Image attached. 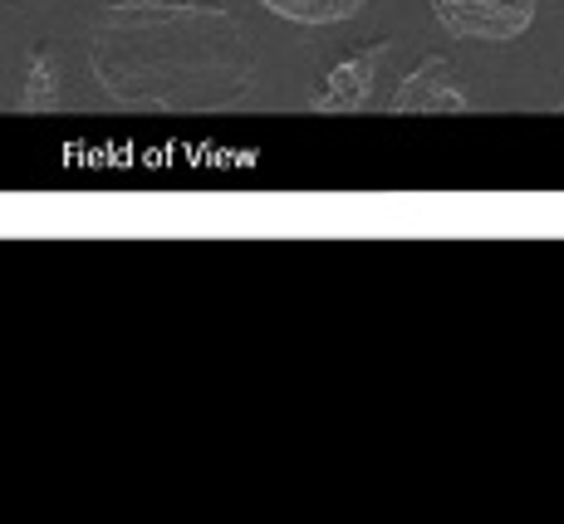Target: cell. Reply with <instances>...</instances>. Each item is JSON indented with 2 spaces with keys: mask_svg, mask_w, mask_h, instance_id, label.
Returning a JSON list of instances; mask_svg holds the SVG:
<instances>
[{
  "mask_svg": "<svg viewBox=\"0 0 564 524\" xmlns=\"http://www.w3.org/2000/svg\"><path fill=\"white\" fill-rule=\"evenodd\" d=\"M270 15L290 20V25H344L354 20L368 0H260Z\"/></svg>",
  "mask_w": 564,
  "mask_h": 524,
  "instance_id": "5b68a950",
  "label": "cell"
},
{
  "mask_svg": "<svg viewBox=\"0 0 564 524\" xmlns=\"http://www.w3.org/2000/svg\"><path fill=\"white\" fill-rule=\"evenodd\" d=\"M545 0H432V15L466 45H511L530 30Z\"/></svg>",
  "mask_w": 564,
  "mask_h": 524,
  "instance_id": "7a4b0ae2",
  "label": "cell"
},
{
  "mask_svg": "<svg viewBox=\"0 0 564 524\" xmlns=\"http://www.w3.org/2000/svg\"><path fill=\"white\" fill-rule=\"evenodd\" d=\"M466 108H471V98L462 89L457 64L442 54L422 59L388 98V113H466Z\"/></svg>",
  "mask_w": 564,
  "mask_h": 524,
  "instance_id": "3957f363",
  "label": "cell"
},
{
  "mask_svg": "<svg viewBox=\"0 0 564 524\" xmlns=\"http://www.w3.org/2000/svg\"><path fill=\"white\" fill-rule=\"evenodd\" d=\"M383 59H388V45H368L359 54H349L344 64H334L329 79H324V89L314 94V113H354V108L373 103Z\"/></svg>",
  "mask_w": 564,
  "mask_h": 524,
  "instance_id": "277c9868",
  "label": "cell"
},
{
  "mask_svg": "<svg viewBox=\"0 0 564 524\" xmlns=\"http://www.w3.org/2000/svg\"><path fill=\"white\" fill-rule=\"evenodd\" d=\"M20 103H25L30 113H54V108L64 103L59 59H54L50 50H35V54H30V69H25V94H20Z\"/></svg>",
  "mask_w": 564,
  "mask_h": 524,
  "instance_id": "8992f818",
  "label": "cell"
},
{
  "mask_svg": "<svg viewBox=\"0 0 564 524\" xmlns=\"http://www.w3.org/2000/svg\"><path fill=\"white\" fill-rule=\"evenodd\" d=\"M89 69L123 108L206 113L256 89V50L236 15L182 0H113L89 25Z\"/></svg>",
  "mask_w": 564,
  "mask_h": 524,
  "instance_id": "6da1fadb",
  "label": "cell"
}]
</instances>
